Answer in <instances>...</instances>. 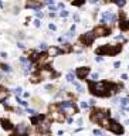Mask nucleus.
<instances>
[{
    "label": "nucleus",
    "instance_id": "49530a36",
    "mask_svg": "<svg viewBox=\"0 0 129 136\" xmlns=\"http://www.w3.org/2000/svg\"><path fill=\"white\" fill-rule=\"evenodd\" d=\"M17 45H18V48H24V44H23V43H18Z\"/></svg>",
    "mask_w": 129,
    "mask_h": 136
},
{
    "label": "nucleus",
    "instance_id": "2f4dec72",
    "mask_svg": "<svg viewBox=\"0 0 129 136\" xmlns=\"http://www.w3.org/2000/svg\"><path fill=\"white\" fill-rule=\"evenodd\" d=\"M91 79H92V81H97V79H98V74H97V72L91 74Z\"/></svg>",
    "mask_w": 129,
    "mask_h": 136
},
{
    "label": "nucleus",
    "instance_id": "f257e3e1",
    "mask_svg": "<svg viewBox=\"0 0 129 136\" xmlns=\"http://www.w3.org/2000/svg\"><path fill=\"white\" fill-rule=\"evenodd\" d=\"M109 88H111V85L107 84V82H94V84H91V91H92V94L101 95V97H109V95H111Z\"/></svg>",
    "mask_w": 129,
    "mask_h": 136
},
{
    "label": "nucleus",
    "instance_id": "f8f14e48",
    "mask_svg": "<svg viewBox=\"0 0 129 136\" xmlns=\"http://www.w3.org/2000/svg\"><path fill=\"white\" fill-rule=\"evenodd\" d=\"M48 61H50V57L45 55V54H43V55H40V57L37 58V64H38V67H44Z\"/></svg>",
    "mask_w": 129,
    "mask_h": 136
},
{
    "label": "nucleus",
    "instance_id": "423d86ee",
    "mask_svg": "<svg viewBox=\"0 0 129 136\" xmlns=\"http://www.w3.org/2000/svg\"><path fill=\"white\" fill-rule=\"evenodd\" d=\"M37 129L40 131V132H43V133H45V132H48L50 131V122L47 121V119H40L38 121V123H37Z\"/></svg>",
    "mask_w": 129,
    "mask_h": 136
},
{
    "label": "nucleus",
    "instance_id": "a878e982",
    "mask_svg": "<svg viewBox=\"0 0 129 136\" xmlns=\"http://www.w3.org/2000/svg\"><path fill=\"white\" fill-rule=\"evenodd\" d=\"M74 87H75V88L78 89V92H84V89H82V87H81V85H80L78 82H74Z\"/></svg>",
    "mask_w": 129,
    "mask_h": 136
},
{
    "label": "nucleus",
    "instance_id": "a19ab883",
    "mask_svg": "<svg viewBox=\"0 0 129 136\" xmlns=\"http://www.w3.org/2000/svg\"><path fill=\"white\" fill-rule=\"evenodd\" d=\"M114 67H115V68H119V67H121V62H119V61H115V62H114Z\"/></svg>",
    "mask_w": 129,
    "mask_h": 136
},
{
    "label": "nucleus",
    "instance_id": "79ce46f5",
    "mask_svg": "<svg viewBox=\"0 0 129 136\" xmlns=\"http://www.w3.org/2000/svg\"><path fill=\"white\" fill-rule=\"evenodd\" d=\"M36 16H37V17H43V13H41V11H38V10H37V11H36Z\"/></svg>",
    "mask_w": 129,
    "mask_h": 136
},
{
    "label": "nucleus",
    "instance_id": "6e6552de",
    "mask_svg": "<svg viewBox=\"0 0 129 136\" xmlns=\"http://www.w3.org/2000/svg\"><path fill=\"white\" fill-rule=\"evenodd\" d=\"M116 21V16L112 14L111 11H104L102 14V23H115Z\"/></svg>",
    "mask_w": 129,
    "mask_h": 136
},
{
    "label": "nucleus",
    "instance_id": "f704fd0d",
    "mask_svg": "<svg viewBox=\"0 0 129 136\" xmlns=\"http://www.w3.org/2000/svg\"><path fill=\"white\" fill-rule=\"evenodd\" d=\"M115 40H118V41H124V40H125V37H124V35H116V37H115Z\"/></svg>",
    "mask_w": 129,
    "mask_h": 136
},
{
    "label": "nucleus",
    "instance_id": "473e14b6",
    "mask_svg": "<svg viewBox=\"0 0 129 136\" xmlns=\"http://www.w3.org/2000/svg\"><path fill=\"white\" fill-rule=\"evenodd\" d=\"M45 89H47V91H54V85L48 84V85H45Z\"/></svg>",
    "mask_w": 129,
    "mask_h": 136
},
{
    "label": "nucleus",
    "instance_id": "7ed1b4c3",
    "mask_svg": "<svg viewBox=\"0 0 129 136\" xmlns=\"http://www.w3.org/2000/svg\"><path fill=\"white\" fill-rule=\"evenodd\" d=\"M121 51V45H104V47H99L97 50V54L101 55V54H109V55H115L116 53Z\"/></svg>",
    "mask_w": 129,
    "mask_h": 136
},
{
    "label": "nucleus",
    "instance_id": "f3484780",
    "mask_svg": "<svg viewBox=\"0 0 129 136\" xmlns=\"http://www.w3.org/2000/svg\"><path fill=\"white\" fill-rule=\"evenodd\" d=\"M1 123H3V128H4V129H7V131H10V129H11V123H10L9 121L3 119V121H1Z\"/></svg>",
    "mask_w": 129,
    "mask_h": 136
},
{
    "label": "nucleus",
    "instance_id": "1a4fd4ad",
    "mask_svg": "<svg viewBox=\"0 0 129 136\" xmlns=\"http://www.w3.org/2000/svg\"><path fill=\"white\" fill-rule=\"evenodd\" d=\"M94 38H95V34L94 33H85L82 37H81V41L85 44V45H91L94 43Z\"/></svg>",
    "mask_w": 129,
    "mask_h": 136
},
{
    "label": "nucleus",
    "instance_id": "de8ad7c7",
    "mask_svg": "<svg viewBox=\"0 0 129 136\" xmlns=\"http://www.w3.org/2000/svg\"><path fill=\"white\" fill-rule=\"evenodd\" d=\"M0 55H1V58H7V54H6V53H1Z\"/></svg>",
    "mask_w": 129,
    "mask_h": 136
},
{
    "label": "nucleus",
    "instance_id": "0eeeda50",
    "mask_svg": "<svg viewBox=\"0 0 129 136\" xmlns=\"http://www.w3.org/2000/svg\"><path fill=\"white\" fill-rule=\"evenodd\" d=\"M109 131H112L114 133H116V135H121L122 132H124V129H122V126L118 123V122H115V121H111L109 122V128H108Z\"/></svg>",
    "mask_w": 129,
    "mask_h": 136
},
{
    "label": "nucleus",
    "instance_id": "c85d7f7f",
    "mask_svg": "<svg viewBox=\"0 0 129 136\" xmlns=\"http://www.w3.org/2000/svg\"><path fill=\"white\" fill-rule=\"evenodd\" d=\"M17 102H18L20 105H23V106H27V102H26V101H23V99H20V98H17Z\"/></svg>",
    "mask_w": 129,
    "mask_h": 136
},
{
    "label": "nucleus",
    "instance_id": "3c124183",
    "mask_svg": "<svg viewBox=\"0 0 129 136\" xmlns=\"http://www.w3.org/2000/svg\"><path fill=\"white\" fill-rule=\"evenodd\" d=\"M125 123H126V125H129V119H128V121H126V122H125Z\"/></svg>",
    "mask_w": 129,
    "mask_h": 136
},
{
    "label": "nucleus",
    "instance_id": "b1692460",
    "mask_svg": "<svg viewBox=\"0 0 129 136\" xmlns=\"http://www.w3.org/2000/svg\"><path fill=\"white\" fill-rule=\"evenodd\" d=\"M115 3H116V6H119V7H124L125 6V0H115Z\"/></svg>",
    "mask_w": 129,
    "mask_h": 136
},
{
    "label": "nucleus",
    "instance_id": "6ab92c4d",
    "mask_svg": "<svg viewBox=\"0 0 129 136\" xmlns=\"http://www.w3.org/2000/svg\"><path fill=\"white\" fill-rule=\"evenodd\" d=\"M61 50L65 51V53H70V51H71V44H68V43L62 44V48H61Z\"/></svg>",
    "mask_w": 129,
    "mask_h": 136
},
{
    "label": "nucleus",
    "instance_id": "c9c22d12",
    "mask_svg": "<svg viewBox=\"0 0 129 136\" xmlns=\"http://www.w3.org/2000/svg\"><path fill=\"white\" fill-rule=\"evenodd\" d=\"M40 50H43V51H44V50H47V44H45V43L40 44Z\"/></svg>",
    "mask_w": 129,
    "mask_h": 136
},
{
    "label": "nucleus",
    "instance_id": "cd10ccee",
    "mask_svg": "<svg viewBox=\"0 0 129 136\" xmlns=\"http://www.w3.org/2000/svg\"><path fill=\"white\" fill-rule=\"evenodd\" d=\"M21 92H23V89H21V88H20V87H17V88H16V89H14V94H16V95H20V94H21Z\"/></svg>",
    "mask_w": 129,
    "mask_h": 136
},
{
    "label": "nucleus",
    "instance_id": "603ef678",
    "mask_svg": "<svg viewBox=\"0 0 129 136\" xmlns=\"http://www.w3.org/2000/svg\"><path fill=\"white\" fill-rule=\"evenodd\" d=\"M0 7H3V3H1V1H0Z\"/></svg>",
    "mask_w": 129,
    "mask_h": 136
},
{
    "label": "nucleus",
    "instance_id": "20e7f679",
    "mask_svg": "<svg viewBox=\"0 0 129 136\" xmlns=\"http://www.w3.org/2000/svg\"><path fill=\"white\" fill-rule=\"evenodd\" d=\"M109 116V111H105V109H95L91 115V119L94 122H101L104 118Z\"/></svg>",
    "mask_w": 129,
    "mask_h": 136
},
{
    "label": "nucleus",
    "instance_id": "09e8293b",
    "mask_svg": "<svg viewBox=\"0 0 129 136\" xmlns=\"http://www.w3.org/2000/svg\"><path fill=\"white\" fill-rule=\"evenodd\" d=\"M122 79H128V75L126 74H122Z\"/></svg>",
    "mask_w": 129,
    "mask_h": 136
},
{
    "label": "nucleus",
    "instance_id": "9d476101",
    "mask_svg": "<svg viewBox=\"0 0 129 136\" xmlns=\"http://www.w3.org/2000/svg\"><path fill=\"white\" fill-rule=\"evenodd\" d=\"M94 34L98 35V37H105V35L109 34V30H108L107 27H104V26H98V27H95Z\"/></svg>",
    "mask_w": 129,
    "mask_h": 136
},
{
    "label": "nucleus",
    "instance_id": "2eb2a0df",
    "mask_svg": "<svg viewBox=\"0 0 129 136\" xmlns=\"http://www.w3.org/2000/svg\"><path fill=\"white\" fill-rule=\"evenodd\" d=\"M60 53H61V50L57 48V47H51V48H48V55H50V57H57Z\"/></svg>",
    "mask_w": 129,
    "mask_h": 136
},
{
    "label": "nucleus",
    "instance_id": "37998d69",
    "mask_svg": "<svg viewBox=\"0 0 129 136\" xmlns=\"http://www.w3.org/2000/svg\"><path fill=\"white\" fill-rule=\"evenodd\" d=\"M74 21H77V23L80 21V16H78V14H75V16H74Z\"/></svg>",
    "mask_w": 129,
    "mask_h": 136
},
{
    "label": "nucleus",
    "instance_id": "c03bdc74",
    "mask_svg": "<svg viewBox=\"0 0 129 136\" xmlns=\"http://www.w3.org/2000/svg\"><path fill=\"white\" fill-rule=\"evenodd\" d=\"M95 61H97V62H101V61H102V57H95Z\"/></svg>",
    "mask_w": 129,
    "mask_h": 136
},
{
    "label": "nucleus",
    "instance_id": "58836bf2",
    "mask_svg": "<svg viewBox=\"0 0 129 136\" xmlns=\"http://www.w3.org/2000/svg\"><path fill=\"white\" fill-rule=\"evenodd\" d=\"M34 26H36V27H40V26H41L40 20H34Z\"/></svg>",
    "mask_w": 129,
    "mask_h": 136
},
{
    "label": "nucleus",
    "instance_id": "9b49d317",
    "mask_svg": "<svg viewBox=\"0 0 129 136\" xmlns=\"http://www.w3.org/2000/svg\"><path fill=\"white\" fill-rule=\"evenodd\" d=\"M88 74H89V68H88V67H81V68L77 70V77H78L80 79H84Z\"/></svg>",
    "mask_w": 129,
    "mask_h": 136
},
{
    "label": "nucleus",
    "instance_id": "4be33fe9",
    "mask_svg": "<svg viewBox=\"0 0 129 136\" xmlns=\"http://www.w3.org/2000/svg\"><path fill=\"white\" fill-rule=\"evenodd\" d=\"M67 81L74 82V72H68V74H67Z\"/></svg>",
    "mask_w": 129,
    "mask_h": 136
},
{
    "label": "nucleus",
    "instance_id": "39448f33",
    "mask_svg": "<svg viewBox=\"0 0 129 136\" xmlns=\"http://www.w3.org/2000/svg\"><path fill=\"white\" fill-rule=\"evenodd\" d=\"M50 111H51V119L58 121V122H62V121H64V114L60 111L58 106L53 105V106H50Z\"/></svg>",
    "mask_w": 129,
    "mask_h": 136
},
{
    "label": "nucleus",
    "instance_id": "412c9836",
    "mask_svg": "<svg viewBox=\"0 0 129 136\" xmlns=\"http://www.w3.org/2000/svg\"><path fill=\"white\" fill-rule=\"evenodd\" d=\"M41 79H43V78L40 77V74H38V75H33V77H31V82H40Z\"/></svg>",
    "mask_w": 129,
    "mask_h": 136
},
{
    "label": "nucleus",
    "instance_id": "ddd939ff",
    "mask_svg": "<svg viewBox=\"0 0 129 136\" xmlns=\"http://www.w3.org/2000/svg\"><path fill=\"white\" fill-rule=\"evenodd\" d=\"M27 7H30V9H36V10H38L40 7H41V3L38 1V0H27V4H26Z\"/></svg>",
    "mask_w": 129,
    "mask_h": 136
},
{
    "label": "nucleus",
    "instance_id": "f03ea898",
    "mask_svg": "<svg viewBox=\"0 0 129 136\" xmlns=\"http://www.w3.org/2000/svg\"><path fill=\"white\" fill-rule=\"evenodd\" d=\"M58 108H60V111H61L62 114H65V115H72V114L77 111V108H75V105H74L72 101H62V102L58 104Z\"/></svg>",
    "mask_w": 129,
    "mask_h": 136
},
{
    "label": "nucleus",
    "instance_id": "393cba45",
    "mask_svg": "<svg viewBox=\"0 0 129 136\" xmlns=\"http://www.w3.org/2000/svg\"><path fill=\"white\" fill-rule=\"evenodd\" d=\"M128 104H129V99H128V98H122V99H121V105H122V106H126Z\"/></svg>",
    "mask_w": 129,
    "mask_h": 136
},
{
    "label": "nucleus",
    "instance_id": "5701e85b",
    "mask_svg": "<svg viewBox=\"0 0 129 136\" xmlns=\"http://www.w3.org/2000/svg\"><path fill=\"white\" fill-rule=\"evenodd\" d=\"M0 68H1L3 71H6V72H9V71H10V67H9L7 64H0Z\"/></svg>",
    "mask_w": 129,
    "mask_h": 136
},
{
    "label": "nucleus",
    "instance_id": "4c0bfd02",
    "mask_svg": "<svg viewBox=\"0 0 129 136\" xmlns=\"http://www.w3.org/2000/svg\"><path fill=\"white\" fill-rule=\"evenodd\" d=\"M82 3H84V0H75L74 1V4H77V6H81Z\"/></svg>",
    "mask_w": 129,
    "mask_h": 136
},
{
    "label": "nucleus",
    "instance_id": "72a5a7b5",
    "mask_svg": "<svg viewBox=\"0 0 129 136\" xmlns=\"http://www.w3.org/2000/svg\"><path fill=\"white\" fill-rule=\"evenodd\" d=\"M60 16H61V17H67V16H68V11H67V10H62V11L60 13Z\"/></svg>",
    "mask_w": 129,
    "mask_h": 136
},
{
    "label": "nucleus",
    "instance_id": "c756f323",
    "mask_svg": "<svg viewBox=\"0 0 129 136\" xmlns=\"http://www.w3.org/2000/svg\"><path fill=\"white\" fill-rule=\"evenodd\" d=\"M88 106H89V102H85V101H84V102H81V108H84V109H87Z\"/></svg>",
    "mask_w": 129,
    "mask_h": 136
},
{
    "label": "nucleus",
    "instance_id": "ea45409f",
    "mask_svg": "<svg viewBox=\"0 0 129 136\" xmlns=\"http://www.w3.org/2000/svg\"><path fill=\"white\" fill-rule=\"evenodd\" d=\"M48 28H50L51 31H54V30H55L57 27H55V24H50V26H48Z\"/></svg>",
    "mask_w": 129,
    "mask_h": 136
},
{
    "label": "nucleus",
    "instance_id": "7c9ffc66",
    "mask_svg": "<svg viewBox=\"0 0 129 136\" xmlns=\"http://www.w3.org/2000/svg\"><path fill=\"white\" fill-rule=\"evenodd\" d=\"M94 135L95 136H102V132L99 129H94Z\"/></svg>",
    "mask_w": 129,
    "mask_h": 136
},
{
    "label": "nucleus",
    "instance_id": "aec40b11",
    "mask_svg": "<svg viewBox=\"0 0 129 136\" xmlns=\"http://www.w3.org/2000/svg\"><path fill=\"white\" fill-rule=\"evenodd\" d=\"M33 104L36 105V106H43V102H41V99H38V98H33Z\"/></svg>",
    "mask_w": 129,
    "mask_h": 136
},
{
    "label": "nucleus",
    "instance_id": "4468645a",
    "mask_svg": "<svg viewBox=\"0 0 129 136\" xmlns=\"http://www.w3.org/2000/svg\"><path fill=\"white\" fill-rule=\"evenodd\" d=\"M27 132V125L26 123H18L17 125V135H24Z\"/></svg>",
    "mask_w": 129,
    "mask_h": 136
},
{
    "label": "nucleus",
    "instance_id": "8fccbe9b",
    "mask_svg": "<svg viewBox=\"0 0 129 136\" xmlns=\"http://www.w3.org/2000/svg\"><path fill=\"white\" fill-rule=\"evenodd\" d=\"M89 3H92V4H97V3H98V0H89Z\"/></svg>",
    "mask_w": 129,
    "mask_h": 136
},
{
    "label": "nucleus",
    "instance_id": "e433bc0d",
    "mask_svg": "<svg viewBox=\"0 0 129 136\" xmlns=\"http://www.w3.org/2000/svg\"><path fill=\"white\" fill-rule=\"evenodd\" d=\"M67 37H68V38H72V37H74V31L71 30L70 33H67Z\"/></svg>",
    "mask_w": 129,
    "mask_h": 136
},
{
    "label": "nucleus",
    "instance_id": "a211bd4d",
    "mask_svg": "<svg viewBox=\"0 0 129 136\" xmlns=\"http://www.w3.org/2000/svg\"><path fill=\"white\" fill-rule=\"evenodd\" d=\"M6 97H7V89L3 88V87H0V99H4Z\"/></svg>",
    "mask_w": 129,
    "mask_h": 136
},
{
    "label": "nucleus",
    "instance_id": "bb28decb",
    "mask_svg": "<svg viewBox=\"0 0 129 136\" xmlns=\"http://www.w3.org/2000/svg\"><path fill=\"white\" fill-rule=\"evenodd\" d=\"M27 114L31 115V116H36V115H37V112H36L34 109H28V108H27Z\"/></svg>",
    "mask_w": 129,
    "mask_h": 136
},
{
    "label": "nucleus",
    "instance_id": "a18cd8bd",
    "mask_svg": "<svg viewBox=\"0 0 129 136\" xmlns=\"http://www.w3.org/2000/svg\"><path fill=\"white\" fill-rule=\"evenodd\" d=\"M45 3H47V4H48V6H53V3H54V0H47V1H45Z\"/></svg>",
    "mask_w": 129,
    "mask_h": 136
},
{
    "label": "nucleus",
    "instance_id": "dca6fc26",
    "mask_svg": "<svg viewBox=\"0 0 129 136\" xmlns=\"http://www.w3.org/2000/svg\"><path fill=\"white\" fill-rule=\"evenodd\" d=\"M109 122H111L109 119H107V118H104V119H102V121H101L99 123L102 125V128H105V129H108V128H109Z\"/></svg>",
    "mask_w": 129,
    "mask_h": 136
}]
</instances>
